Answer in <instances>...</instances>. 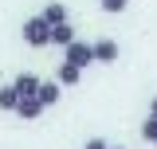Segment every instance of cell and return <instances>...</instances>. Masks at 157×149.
I'll return each instance as SVG.
<instances>
[{"label": "cell", "instance_id": "cell-11", "mask_svg": "<svg viewBox=\"0 0 157 149\" xmlns=\"http://www.w3.org/2000/svg\"><path fill=\"white\" fill-rule=\"evenodd\" d=\"M141 137H145V141H153V145H157V118H153V114L145 118V126H141Z\"/></svg>", "mask_w": 157, "mask_h": 149}, {"label": "cell", "instance_id": "cell-5", "mask_svg": "<svg viewBox=\"0 0 157 149\" xmlns=\"http://www.w3.org/2000/svg\"><path fill=\"white\" fill-rule=\"evenodd\" d=\"M71 39H75V28H71L67 20H63V24H51V43H59V47H67Z\"/></svg>", "mask_w": 157, "mask_h": 149}, {"label": "cell", "instance_id": "cell-10", "mask_svg": "<svg viewBox=\"0 0 157 149\" xmlns=\"http://www.w3.org/2000/svg\"><path fill=\"white\" fill-rule=\"evenodd\" d=\"M43 20H47V24H63V20H67V8H63V4H47V8H43Z\"/></svg>", "mask_w": 157, "mask_h": 149}, {"label": "cell", "instance_id": "cell-3", "mask_svg": "<svg viewBox=\"0 0 157 149\" xmlns=\"http://www.w3.org/2000/svg\"><path fill=\"white\" fill-rule=\"evenodd\" d=\"M16 114L24 118V122H32V118H39V114H43V102H39L36 94H24V98L16 102Z\"/></svg>", "mask_w": 157, "mask_h": 149}, {"label": "cell", "instance_id": "cell-13", "mask_svg": "<svg viewBox=\"0 0 157 149\" xmlns=\"http://www.w3.org/2000/svg\"><path fill=\"white\" fill-rule=\"evenodd\" d=\"M86 149H106V141H102V137H90V141H86Z\"/></svg>", "mask_w": 157, "mask_h": 149}, {"label": "cell", "instance_id": "cell-7", "mask_svg": "<svg viewBox=\"0 0 157 149\" xmlns=\"http://www.w3.org/2000/svg\"><path fill=\"white\" fill-rule=\"evenodd\" d=\"M78 74H82V71H78L75 63H59V86H75Z\"/></svg>", "mask_w": 157, "mask_h": 149}, {"label": "cell", "instance_id": "cell-8", "mask_svg": "<svg viewBox=\"0 0 157 149\" xmlns=\"http://www.w3.org/2000/svg\"><path fill=\"white\" fill-rule=\"evenodd\" d=\"M12 86H16V94L24 98V94H36V90H39V78H36V74H20Z\"/></svg>", "mask_w": 157, "mask_h": 149}, {"label": "cell", "instance_id": "cell-15", "mask_svg": "<svg viewBox=\"0 0 157 149\" xmlns=\"http://www.w3.org/2000/svg\"><path fill=\"white\" fill-rule=\"evenodd\" d=\"M106 149H110V145H106ZM114 149H122V145H114Z\"/></svg>", "mask_w": 157, "mask_h": 149}, {"label": "cell", "instance_id": "cell-9", "mask_svg": "<svg viewBox=\"0 0 157 149\" xmlns=\"http://www.w3.org/2000/svg\"><path fill=\"white\" fill-rule=\"evenodd\" d=\"M16 102H20L16 86H0V110H16Z\"/></svg>", "mask_w": 157, "mask_h": 149}, {"label": "cell", "instance_id": "cell-12", "mask_svg": "<svg viewBox=\"0 0 157 149\" xmlns=\"http://www.w3.org/2000/svg\"><path fill=\"white\" fill-rule=\"evenodd\" d=\"M130 0H102V12H122Z\"/></svg>", "mask_w": 157, "mask_h": 149}, {"label": "cell", "instance_id": "cell-2", "mask_svg": "<svg viewBox=\"0 0 157 149\" xmlns=\"http://www.w3.org/2000/svg\"><path fill=\"white\" fill-rule=\"evenodd\" d=\"M63 63H75L78 71H82L86 63H94V47H90V43H82V39H71V43H67V55H63Z\"/></svg>", "mask_w": 157, "mask_h": 149}, {"label": "cell", "instance_id": "cell-14", "mask_svg": "<svg viewBox=\"0 0 157 149\" xmlns=\"http://www.w3.org/2000/svg\"><path fill=\"white\" fill-rule=\"evenodd\" d=\"M149 114H153V118H157V98H153V106H149Z\"/></svg>", "mask_w": 157, "mask_h": 149}, {"label": "cell", "instance_id": "cell-1", "mask_svg": "<svg viewBox=\"0 0 157 149\" xmlns=\"http://www.w3.org/2000/svg\"><path fill=\"white\" fill-rule=\"evenodd\" d=\"M24 43H32V47H47V43H51V24H47L43 16L24 20Z\"/></svg>", "mask_w": 157, "mask_h": 149}, {"label": "cell", "instance_id": "cell-6", "mask_svg": "<svg viewBox=\"0 0 157 149\" xmlns=\"http://www.w3.org/2000/svg\"><path fill=\"white\" fill-rule=\"evenodd\" d=\"M36 98L43 102V106H55V102H59V82H39Z\"/></svg>", "mask_w": 157, "mask_h": 149}, {"label": "cell", "instance_id": "cell-4", "mask_svg": "<svg viewBox=\"0 0 157 149\" xmlns=\"http://www.w3.org/2000/svg\"><path fill=\"white\" fill-rule=\"evenodd\" d=\"M94 47V63H114L118 59V43L114 39H98V43H90Z\"/></svg>", "mask_w": 157, "mask_h": 149}]
</instances>
